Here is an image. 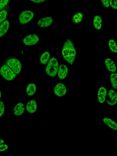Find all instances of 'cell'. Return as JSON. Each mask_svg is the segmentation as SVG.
Wrapping results in <instances>:
<instances>
[{"mask_svg":"<svg viewBox=\"0 0 117 156\" xmlns=\"http://www.w3.org/2000/svg\"><path fill=\"white\" fill-rule=\"evenodd\" d=\"M62 55L64 59L71 65L75 59L76 51L74 45L72 41L67 39L63 45Z\"/></svg>","mask_w":117,"mask_h":156,"instance_id":"6da1fadb","label":"cell"},{"mask_svg":"<svg viewBox=\"0 0 117 156\" xmlns=\"http://www.w3.org/2000/svg\"><path fill=\"white\" fill-rule=\"evenodd\" d=\"M59 67L58 61L56 58L52 57L49 61L45 69L47 74L51 77L55 76L57 73Z\"/></svg>","mask_w":117,"mask_h":156,"instance_id":"7a4b0ae2","label":"cell"},{"mask_svg":"<svg viewBox=\"0 0 117 156\" xmlns=\"http://www.w3.org/2000/svg\"><path fill=\"white\" fill-rule=\"evenodd\" d=\"M0 73L5 80L11 81L14 80L16 74L6 64L2 65L0 68Z\"/></svg>","mask_w":117,"mask_h":156,"instance_id":"3957f363","label":"cell"},{"mask_svg":"<svg viewBox=\"0 0 117 156\" xmlns=\"http://www.w3.org/2000/svg\"><path fill=\"white\" fill-rule=\"evenodd\" d=\"M5 64L16 74H19L21 71L22 64L20 61L16 58H11L8 59L6 61Z\"/></svg>","mask_w":117,"mask_h":156,"instance_id":"277c9868","label":"cell"},{"mask_svg":"<svg viewBox=\"0 0 117 156\" xmlns=\"http://www.w3.org/2000/svg\"><path fill=\"white\" fill-rule=\"evenodd\" d=\"M34 14L30 10H26L22 12L19 16L20 23L22 24H25L30 22L34 18Z\"/></svg>","mask_w":117,"mask_h":156,"instance_id":"5b68a950","label":"cell"},{"mask_svg":"<svg viewBox=\"0 0 117 156\" xmlns=\"http://www.w3.org/2000/svg\"><path fill=\"white\" fill-rule=\"evenodd\" d=\"M105 102L111 106L115 105L117 103V93L114 90L110 89L107 92Z\"/></svg>","mask_w":117,"mask_h":156,"instance_id":"8992f818","label":"cell"},{"mask_svg":"<svg viewBox=\"0 0 117 156\" xmlns=\"http://www.w3.org/2000/svg\"><path fill=\"white\" fill-rule=\"evenodd\" d=\"M67 90L66 86L62 83H58L55 86L54 89L55 94L59 97L64 96L66 94Z\"/></svg>","mask_w":117,"mask_h":156,"instance_id":"52a82bcc","label":"cell"},{"mask_svg":"<svg viewBox=\"0 0 117 156\" xmlns=\"http://www.w3.org/2000/svg\"><path fill=\"white\" fill-rule=\"evenodd\" d=\"M39 41V38L36 34H32L27 35L23 39V44L27 46L34 45Z\"/></svg>","mask_w":117,"mask_h":156,"instance_id":"ba28073f","label":"cell"},{"mask_svg":"<svg viewBox=\"0 0 117 156\" xmlns=\"http://www.w3.org/2000/svg\"><path fill=\"white\" fill-rule=\"evenodd\" d=\"M107 92V89L104 87L102 86L99 88L97 95L99 103L102 104L105 102Z\"/></svg>","mask_w":117,"mask_h":156,"instance_id":"9c48e42d","label":"cell"},{"mask_svg":"<svg viewBox=\"0 0 117 156\" xmlns=\"http://www.w3.org/2000/svg\"><path fill=\"white\" fill-rule=\"evenodd\" d=\"M53 22L52 17L48 16L40 19L37 22V25L39 27L45 28L51 25Z\"/></svg>","mask_w":117,"mask_h":156,"instance_id":"30bf717a","label":"cell"},{"mask_svg":"<svg viewBox=\"0 0 117 156\" xmlns=\"http://www.w3.org/2000/svg\"><path fill=\"white\" fill-rule=\"evenodd\" d=\"M102 121L108 128L114 131L117 130V123L115 121L112 119L105 116L102 118Z\"/></svg>","mask_w":117,"mask_h":156,"instance_id":"8fae6325","label":"cell"},{"mask_svg":"<svg viewBox=\"0 0 117 156\" xmlns=\"http://www.w3.org/2000/svg\"><path fill=\"white\" fill-rule=\"evenodd\" d=\"M69 69L65 64H61L58 67L57 73L58 78L61 80L65 79L67 76Z\"/></svg>","mask_w":117,"mask_h":156,"instance_id":"7c38bea8","label":"cell"},{"mask_svg":"<svg viewBox=\"0 0 117 156\" xmlns=\"http://www.w3.org/2000/svg\"><path fill=\"white\" fill-rule=\"evenodd\" d=\"M26 108V110L29 113H34L37 109V105L36 101L34 99L29 101L27 103Z\"/></svg>","mask_w":117,"mask_h":156,"instance_id":"4fadbf2b","label":"cell"},{"mask_svg":"<svg viewBox=\"0 0 117 156\" xmlns=\"http://www.w3.org/2000/svg\"><path fill=\"white\" fill-rule=\"evenodd\" d=\"M105 66L107 69L110 72H115L116 71V67L115 62L111 59L107 58L105 60Z\"/></svg>","mask_w":117,"mask_h":156,"instance_id":"5bb4252c","label":"cell"},{"mask_svg":"<svg viewBox=\"0 0 117 156\" xmlns=\"http://www.w3.org/2000/svg\"><path fill=\"white\" fill-rule=\"evenodd\" d=\"M25 110V106L24 104L21 102H19L14 108L13 112L15 115L20 116L24 113Z\"/></svg>","mask_w":117,"mask_h":156,"instance_id":"9a60e30c","label":"cell"},{"mask_svg":"<svg viewBox=\"0 0 117 156\" xmlns=\"http://www.w3.org/2000/svg\"><path fill=\"white\" fill-rule=\"evenodd\" d=\"M10 8V5L9 3L5 8L0 11V25L6 20Z\"/></svg>","mask_w":117,"mask_h":156,"instance_id":"2e32d148","label":"cell"},{"mask_svg":"<svg viewBox=\"0 0 117 156\" xmlns=\"http://www.w3.org/2000/svg\"><path fill=\"white\" fill-rule=\"evenodd\" d=\"M9 26V22L8 20H6L0 25V38L3 36L7 32Z\"/></svg>","mask_w":117,"mask_h":156,"instance_id":"e0dca14e","label":"cell"},{"mask_svg":"<svg viewBox=\"0 0 117 156\" xmlns=\"http://www.w3.org/2000/svg\"><path fill=\"white\" fill-rule=\"evenodd\" d=\"M84 15L80 12L75 13L72 18V22L75 24H78L83 21L85 19Z\"/></svg>","mask_w":117,"mask_h":156,"instance_id":"ac0fdd59","label":"cell"},{"mask_svg":"<svg viewBox=\"0 0 117 156\" xmlns=\"http://www.w3.org/2000/svg\"><path fill=\"white\" fill-rule=\"evenodd\" d=\"M93 25L95 28L98 30H100L102 27V19L99 15L95 16L93 20Z\"/></svg>","mask_w":117,"mask_h":156,"instance_id":"d6986e66","label":"cell"},{"mask_svg":"<svg viewBox=\"0 0 117 156\" xmlns=\"http://www.w3.org/2000/svg\"><path fill=\"white\" fill-rule=\"evenodd\" d=\"M37 87L36 84L34 83L28 84L26 88V92L27 95L32 96L36 92Z\"/></svg>","mask_w":117,"mask_h":156,"instance_id":"ffe728a7","label":"cell"},{"mask_svg":"<svg viewBox=\"0 0 117 156\" xmlns=\"http://www.w3.org/2000/svg\"><path fill=\"white\" fill-rule=\"evenodd\" d=\"M50 54L48 51L44 52L41 55L40 57V62L41 64L45 65L49 61Z\"/></svg>","mask_w":117,"mask_h":156,"instance_id":"44dd1931","label":"cell"},{"mask_svg":"<svg viewBox=\"0 0 117 156\" xmlns=\"http://www.w3.org/2000/svg\"><path fill=\"white\" fill-rule=\"evenodd\" d=\"M109 48L110 51L113 53H117V46L116 41L113 39H110L108 43Z\"/></svg>","mask_w":117,"mask_h":156,"instance_id":"7402d4cb","label":"cell"},{"mask_svg":"<svg viewBox=\"0 0 117 156\" xmlns=\"http://www.w3.org/2000/svg\"><path fill=\"white\" fill-rule=\"evenodd\" d=\"M110 80L112 87L115 89L117 88V74L113 73L110 76Z\"/></svg>","mask_w":117,"mask_h":156,"instance_id":"603a6c76","label":"cell"},{"mask_svg":"<svg viewBox=\"0 0 117 156\" xmlns=\"http://www.w3.org/2000/svg\"><path fill=\"white\" fill-rule=\"evenodd\" d=\"M9 0H0V11L5 8L9 3Z\"/></svg>","mask_w":117,"mask_h":156,"instance_id":"cb8c5ba5","label":"cell"},{"mask_svg":"<svg viewBox=\"0 0 117 156\" xmlns=\"http://www.w3.org/2000/svg\"><path fill=\"white\" fill-rule=\"evenodd\" d=\"M109 5L113 9H117V0H109Z\"/></svg>","mask_w":117,"mask_h":156,"instance_id":"d4e9b609","label":"cell"},{"mask_svg":"<svg viewBox=\"0 0 117 156\" xmlns=\"http://www.w3.org/2000/svg\"><path fill=\"white\" fill-rule=\"evenodd\" d=\"M5 110V105L2 101H0V117L3 115Z\"/></svg>","mask_w":117,"mask_h":156,"instance_id":"484cf974","label":"cell"},{"mask_svg":"<svg viewBox=\"0 0 117 156\" xmlns=\"http://www.w3.org/2000/svg\"><path fill=\"white\" fill-rule=\"evenodd\" d=\"M9 148L8 146L3 144H0V152L3 151L7 150Z\"/></svg>","mask_w":117,"mask_h":156,"instance_id":"4316f807","label":"cell"},{"mask_svg":"<svg viewBox=\"0 0 117 156\" xmlns=\"http://www.w3.org/2000/svg\"><path fill=\"white\" fill-rule=\"evenodd\" d=\"M103 5L106 8H108L109 6V0H100Z\"/></svg>","mask_w":117,"mask_h":156,"instance_id":"83f0119b","label":"cell"},{"mask_svg":"<svg viewBox=\"0 0 117 156\" xmlns=\"http://www.w3.org/2000/svg\"><path fill=\"white\" fill-rule=\"evenodd\" d=\"M31 1L36 3H40L45 2L46 0H30Z\"/></svg>","mask_w":117,"mask_h":156,"instance_id":"f1b7e54d","label":"cell"},{"mask_svg":"<svg viewBox=\"0 0 117 156\" xmlns=\"http://www.w3.org/2000/svg\"><path fill=\"white\" fill-rule=\"evenodd\" d=\"M5 141L3 140L0 139V144L4 143Z\"/></svg>","mask_w":117,"mask_h":156,"instance_id":"f546056e","label":"cell"},{"mask_svg":"<svg viewBox=\"0 0 117 156\" xmlns=\"http://www.w3.org/2000/svg\"><path fill=\"white\" fill-rule=\"evenodd\" d=\"M1 97H2V92H1V90H0V99H1Z\"/></svg>","mask_w":117,"mask_h":156,"instance_id":"4dcf8cb0","label":"cell"}]
</instances>
